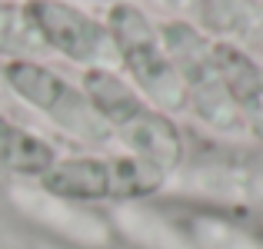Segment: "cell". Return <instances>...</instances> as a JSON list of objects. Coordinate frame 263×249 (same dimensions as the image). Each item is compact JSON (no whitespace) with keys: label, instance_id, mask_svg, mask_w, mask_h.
Segmentation results:
<instances>
[{"label":"cell","instance_id":"cell-1","mask_svg":"<svg viewBox=\"0 0 263 249\" xmlns=\"http://www.w3.org/2000/svg\"><path fill=\"white\" fill-rule=\"evenodd\" d=\"M80 90L87 93L90 107L103 120L114 140L123 143L130 156L143 160L160 173H174L183 160V133L167 116L147 103L134 90V83L123 77L117 67H90L80 73Z\"/></svg>","mask_w":263,"mask_h":249},{"label":"cell","instance_id":"cell-2","mask_svg":"<svg viewBox=\"0 0 263 249\" xmlns=\"http://www.w3.org/2000/svg\"><path fill=\"white\" fill-rule=\"evenodd\" d=\"M103 24L114 40L117 70H123L137 93L167 116L186 113L183 80L160 40V24H154L150 13L130 0H114L103 13Z\"/></svg>","mask_w":263,"mask_h":249},{"label":"cell","instance_id":"cell-3","mask_svg":"<svg viewBox=\"0 0 263 249\" xmlns=\"http://www.w3.org/2000/svg\"><path fill=\"white\" fill-rule=\"evenodd\" d=\"M160 40L183 80L186 113L220 136H247L243 120L233 110L220 80L210 33L190 20H160Z\"/></svg>","mask_w":263,"mask_h":249},{"label":"cell","instance_id":"cell-4","mask_svg":"<svg viewBox=\"0 0 263 249\" xmlns=\"http://www.w3.org/2000/svg\"><path fill=\"white\" fill-rule=\"evenodd\" d=\"M167 183V173L147 166L130 153H80L57 156L40 176L44 193L70 203H107V199H143Z\"/></svg>","mask_w":263,"mask_h":249},{"label":"cell","instance_id":"cell-5","mask_svg":"<svg viewBox=\"0 0 263 249\" xmlns=\"http://www.w3.org/2000/svg\"><path fill=\"white\" fill-rule=\"evenodd\" d=\"M0 77L20 103H27L40 116H47L53 127L64 130L67 136H73L77 143L107 147L114 140L110 130L103 127V120L97 116V110L90 107L87 93L73 80H67L60 70H53L50 64L33 57L7 60Z\"/></svg>","mask_w":263,"mask_h":249},{"label":"cell","instance_id":"cell-6","mask_svg":"<svg viewBox=\"0 0 263 249\" xmlns=\"http://www.w3.org/2000/svg\"><path fill=\"white\" fill-rule=\"evenodd\" d=\"M24 7L47 53H57L84 70L117 67L114 40L103 17L77 7L73 0H24Z\"/></svg>","mask_w":263,"mask_h":249},{"label":"cell","instance_id":"cell-7","mask_svg":"<svg viewBox=\"0 0 263 249\" xmlns=\"http://www.w3.org/2000/svg\"><path fill=\"white\" fill-rule=\"evenodd\" d=\"M213 60L227 96L247 127V136L263 140V64L250 50L220 37H213Z\"/></svg>","mask_w":263,"mask_h":249},{"label":"cell","instance_id":"cell-8","mask_svg":"<svg viewBox=\"0 0 263 249\" xmlns=\"http://www.w3.org/2000/svg\"><path fill=\"white\" fill-rule=\"evenodd\" d=\"M203 30L230 40L243 50H263V4L260 0H197Z\"/></svg>","mask_w":263,"mask_h":249},{"label":"cell","instance_id":"cell-9","mask_svg":"<svg viewBox=\"0 0 263 249\" xmlns=\"http://www.w3.org/2000/svg\"><path fill=\"white\" fill-rule=\"evenodd\" d=\"M53 160H57V150L44 136L0 116V173L40 179L53 166Z\"/></svg>","mask_w":263,"mask_h":249},{"label":"cell","instance_id":"cell-10","mask_svg":"<svg viewBox=\"0 0 263 249\" xmlns=\"http://www.w3.org/2000/svg\"><path fill=\"white\" fill-rule=\"evenodd\" d=\"M44 50L33 20L27 13L24 0H0V57L7 60H20V57H33L37 60Z\"/></svg>","mask_w":263,"mask_h":249},{"label":"cell","instance_id":"cell-11","mask_svg":"<svg viewBox=\"0 0 263 249\" xmlns=\"http://www.w3.org/2000/svg\"><path fill=\"white\" fill-rule=\"evenodd\" d=\"M114 4V0H110ZM130 4H137V0H130ZM163 4H197V0H163Z\"/></svg>","mask_w":263,"mask_h":249}]
</instances>
